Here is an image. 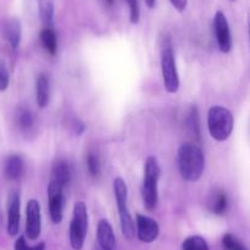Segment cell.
Masks as SVG:
<instances>
[{"label":"cell","instance_id":"7","mask_svg":"<svg viewBox=\"0 0 250 250\" xmlns=\"http://www.w3.org/2000/svg\"><path fill=\"white\" fill-rule=\"evenodd\" d=\"M64 188L58 183L50 180L48 184V208H49V216L53 223L58 225L62 220V211H64Z\"/></svg>","mask_w":250,"mask_h":250},{"label":"cell","instance_id":"5","mask_svg":"<svg viewBox=\"0 0 250 250\" xmlns=\"http://www.w3.org/2000/svg\"><path fill=\"white\" fill-rule=\"evenodd\" d=\"M88 228V213L86 204L83 201H76L73 210V218L69 229L70 244L74 250H81L85 243Z\"/></svg>","mask_w":250,"mask_h":250},{"label":"cell","instance_id":"21","mask_svg":"<svg viewBox=\"0 0 250 250\" xmlns=\"http://www.w3.org/2000/svg\"><path fill=\"white\" fill-rule=\"evenodd\" d=\"M188 128L190 129L191 133L196 136L200 138V123H199V112L196 107H191L188 113Z\"/></svg>","mask_w":250,"mask_h":250},{"label":"cell","instance_id":"25","mask_svg":"<svg viewBox=\"0 0 250 250\" xmlns=\"http://www.w3.org/2000/svg\"><path fill=\"white\" fill-rule=\"evenodd\" d=\"M14 249L15 250H45V244L44 243H38L37 245H28L27 242H26V238L20 237L18 238V240L15 242Z\"/></svg>","mask_w":250,"mask_h":250},{"label":"cell","instance_id":"13","mask_svg":"<svg viewBox=\"0 0 250 250\" xmlns=\"http://www.w3.org/2000/svg\"><path fill=\"white\" fill-rule=\"evenodd\" d=\"M4 37L13 49H18L21 42V23L18 19L11 18L4 23Z\"/></svg>","mask_w":250,"mask_h":250},{"label":"cell","instance_id":"20","mask_svg":"<svg viewBox=\"0 0 250 250\" xmlns=\"http://www.w3.org/2000/svg\"><path fill=\"white\" fill-rule=\"evenodd\" d=\"M183 250H210L206 240L200 235H191L183 242Z\"/></svg>","mask_w":250,"mask_h":250},{"label":"cell","instance_id":"27","mask_svg":"<svg viewBox=\"0 0 250 250\" xmlns=\"http://www.w3.org/2000/svg\"><path fill=\"white\" fill-rule=\"evenodd\" d=\"M130 11V21L131 23H138L140 20V6H139L138 0H126Z\"/></svg>","mask_w":250,"mask_h":250},{"label":"cell","instance_id":"12","mask_svg":"<svg viewBox=\"0 0 250 250\" xmlns=\"http://www.w3.org/2000/svg\"><path fill=\"white\" fill-rule=\"evenodd\" d=\"M97 242L100 250H115V235L112 225L105 218L97 225Z\"/></svg>","mask_w":250,"mask_h":250},{"label":"cell","instance_id":"26","mask_svg":"<svg viewBox=\"0 0 250 250\" xmlns=\"http://www.w3.org/2000/svg\"><path fill=\"white\" fill-rule=\"evenodd\" d=\"M9 83H10V74L5 62L0 60V92L5 91L9 87Z\"/></svg>","mask_w":250,"mask_h":250},{"label":"cell","instance_id":"17","mask_svg":"<svg viewBox=\"0 0 250 250\" xmlns=\"http://www.w3.org/2000/svg\"><path fill=\"white\" fill-rule=\"evenodd\" d=\"M50 97L49 79L44 74H41L36 83V101L40 108L47 107Z\"/></svg>","mask_w":250,"mask_h":250},{"label":"cell","instance_id":"8","mask_svg":"<svg viewBox=\"0 0 250 250\" xmlns=\"http://www.w3.org/2000/svg\"><path fill=\"white\" fill-rule=\"evenodd\" d=\"M213 30L218 49L222 53H229L232 49V35H230L229 23L222 11H217L213 18Z\"/></svg>","mask_w":250,"mask_h":250},{"label":"cell","instance_id":"18","mask_svg":"<svg viewBox=\"0 0 250 250\" xmlns=\"http://www.w3.org/2000/svg\"><path fill=\"white\" fill-rule=\"evenodd\" d=\"M41 43L47 53L54 55L58 50V37L53 27H44L40 35Z\"/></svg>","mask_w":250,"mask_h":250},{"label":"cell","instance_id":"6","mask_svg":"<svg viewBox=\"0 0 250 250\" xmlns=\"http://www.w3.org/2000/svg\"><path fill=\"white\" fill-rule=\"evenodd\" d=\"M161 71H162L163 83L168 93L178 92L179 90V75H178L177 64H175L174 52L170 45H166L161 53Z\"/></svg>","mask_w":250,"mask_h":250},{"label":"cell","instance_id":"19","mask_svg":"<svg viewBox=\"0 0 250 250\" xmlns=\"http://www.w3.org/2000/svg\"><path fill=\"white\" fill-rule=\"evenodd\" d=\"M41 20L44 27H53L54 18V0H37Z\"/></svg>","mask_w":250,"mask_h":250},{"label":"cell","instance_id":"24","mask_svg":"<svg viewBox=\"0 0 250 250\" xmlns=\"http://www.w3.org/2000/svg\"><path fill=\"white\" fill-rule=\"evenodd\" d=\"M86 163H87V169L90 172V174L92 177H98L101 173V165L97 156L95 153H88Z\"/></svg>","mask_w":250,"mask_h":250},{"label":"cell","instance_id":"11","mask_svg":"<svg viewBox=\"0 0 250 250\" xmlns=\"http://www.w3.org/2000/svg\"><path fill=\"white\" fill-rule=\"evenodd\" d=\"M20 208L21 200L20 194L18 191H13L9 198L8 208V233L11 237H15L20 228Z\"/></svg>","mask_w":250,"mask_h":250},{"label":"cell","instance_id":"1","mask_svg":"<svg viewBox=\"0 0 250 250\" xmlns=\"http://www.w3.org/2000/svg\"><path fill=\"white\" fill-rule=\"evenodd\" d=\"M178 168L183 179L198 182L205 169V155L200 146L194 143H184L178 150Z\"/></svg>","mask_w":250,"mask_h":250},{"label":"cell","instance_id":"16","mask_svg":"<svg viewBox=\"0 0 250 250\" xmlns=\"http://www.w3.org/2000/svg\"><path fill=\"white\" fill-rule=\"evenodd\" d=\"M25 169V163L21 156L11 155L6 158L4 165V174L9 180H16L22 175Z\"/></svg>","mask_w":250,"mask_h":250},{"label":"cell","instance_id":"9","mask_svg":"<svg viewBox=\"0 0 250 250\" xmlns=\"http://www.w3.org/2000/svg\"><path fill=\"white\" fill-rule=\"evenodd\" d=\"M42 230L41 205L37 200L31 199L26 206V235L30 240H36Z\"/></svg>","mask_w":250,"mask_h":250},{"label":"cell","instance_id":"14","mask_svg":"<svg viewBox=\"0 0 250 250\" xmlns=\"http://www.w3.org/2000/svg\"><path fill=\"white\" fill-rule=\"evenodd\" d=\"M208 208L210 210V212H212L213 215H225L228 208V199L225 191L220 190V189L213 190L210 194V196H208Z\"/></svg>","mask_w":250,"mask_h":250},{"label":"cell","instance_id":"32","mask_svg":"<svg viewBox=\"0 0 250 250\" xmlns=\"http://www.w3.org/2000/svg\"><path fill=\"white\" fill-rule=\"evenodd\" d=\"M249 41H250V18H249Z\"/></svg>","mask_w":250,"mask_h":250},{"label":"cell","instance_id":"15","mask_svg":"<svg viewBox=\"0 0 250 250\" xmlns=\"http://www.w3.org/2000/svg\"><path fill=\"white\" fill-rule=\"evenodd\" d=\"M70 179H71V169L69 163L64 160H58L57 162L53 165L52 179L50 180L58 183V184L62 185V188H65L66 185L70 183Z\"/></svg>","mask_w":250,"mask_h":250},{"label":"cell","instance_id":"4","mask_svg":"<svg viewBox=\"0 0 250 250\" xmlns=\"http://www.w3.org/2000/svg\"><path fill=\"white\" fill-rule=\"evenodd\" d=\"M234 126L232 112L222 105H213L208 113V128L211 138L216 141H226L230 136Z\"/></svg>","mask_w":250,"mask_h":250},{"label":"cell","instance_id":"30","mask_svg":"<svg viewBox=\"0 0 250 250\" xmlns=\"http://www.w3.org/2000/svg\"><path fill=\"white\" fill-rule=\"evenodd\" d=\"M145 4L148 9H153L156 5V0H145Z\"/></svg>","mask_w":250,"mask_h":250},{"label":"cell","instance_id":"23","mask_svg":"<svg viewBox=\"0 0 250 250\" xmlns=\"http://www.w3.org/2000/svg\"><path fill=\"white\" fill-rule=\"evenodd\" d=\"M222 244L225 250H248L247 248L234 237V235L229 234V233L223 235Z\"/></svg>","mask_w":250,"mask_h":250},{"label":"cell","instance_id":"10","mask_svg":"<svg viewBox=\"0 0 250 250\" xmlns=\"http://www.w3.org/2000/svg\"><path fill=\"white\" fill-rule=\"evenodd\" d=\"M136 234L144 243H152L160 234V226L153 218L148 216L136 215Z\"/></svg>","mask_w":250,"mask_h":250},{"label":"cell","instance_id":"28","mask_svg":"<svg viewBox=\"0 0 250 250\" xmlns=\"http://www.w3.org/2000/svg\"><path fill=\"white\" fill-rule=\"evenodd\" d=\"M169 1L173 8L179 13H183L188 6V0H169Z\"/></svg>","mask_w":250,"mask_h":250},{"label":"cell","instance_id":"31","mask_svg":"<svg viewBox=\"0 0 250 250\" xmlns=\"http://www.w3.org/2000/svg\"><path fill=\"white\" fill-rule=\"evenodd\" d=\"M104 1L108 4V5H112V4L114 3V0H104Z\"/></svg>","mask_w":250,"mask_h":250},{"label":"cell","instance_id":"29","mask_svg":"<svg viewBox=\"0 0 250 250\" xmlns=\"http://www.w3.org/2000/svg\"><path fill=\"white\" fill-rule=\"evenodd\" d=\"M75 131L78 135H81V134L85 131V125H83V123H78V124L75 125Z\"/></svg>","mask_w":250,"mask_h":250},{"label":"cell","instance_id":"22","mask_svg":"<svg viewBox=\"0 0 250 250\" xmlns=\"http://www.w3.org/2000/svg\"><path fill=\"white\" fill-rule=\"evenodd\" d=\"M18 123L19 126H20L22 130H28V129H31L33 126V124H35L33 113L28 109H21L20 113H19Z\"/></svg>","mask_w":250,"mask_h":250},{"label":"cell","instance_id":"2","mask_svg":"<svg viewBox=\"0 0 250 250\" xmlns=\"http://www.w3.org/2000/svg\"><path fill=\"white\" fill-rule=\"evenodd\" d=\"M161 175V167L155 156H148L144 168V182L141 194L145 208L148 211L155 210L158 204V180Z\"/></svg>","mask_w":250,"mask_h":250},{"label":"cell","instance_id":"3","mask_svg":"<svg viewBox=\"0 0 250 250\" xmlns=\"http://www.w3.org/2000/svg\"><path fill=\"white\" fill-rule=\"evenodd\" d=\"M113 190H114L115 201H117L118 212L120 218V227L122 233L128 240L135 237V222L130 215L128 206V185L123 178H115L113 182Z\"/></svg>","mask_w":250,"mask_h":250}]
</instances>
